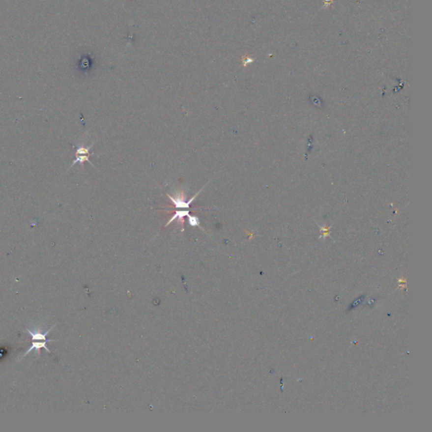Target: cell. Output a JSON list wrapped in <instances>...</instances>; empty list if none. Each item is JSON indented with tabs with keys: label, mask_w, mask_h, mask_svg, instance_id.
<instances>
[{
	"label": "cell",
	"mask_w": 432,
	"mask_h": 432,
	"mask_svg": "<svg viewBox=\"0 0 432 432\" xmlns=\"http://www.w3.org/2000/svg\"><path fill=\"white\" fill-rule=\"evenodd\" d=\"M204 186L200 189V192H198L197 194L194 195V197L190 199L188 201H186V195H185L184 191H180L175 196H171L170 194H167V197L170 199L171 201L173 202L174 206L176 209H188L190 208L191 203L194 202V200L198 197V195L203 191Z\"/></svg>",
	"instance_id": "2"
},
{
	"label": "cell",
	"mask_w": 432,
	"mask_h": 432,
	"mask_svg": "<svg viewBox=\"0 0 432 432\" xmlns=\"http://www.w3.org/2000/svg\"><path fill=\"white\" fill-rule=\"evenodd\" d=\"M94 144L95 143H93L92 144L89 145V147H78L77 149H76V152H75V161H73V163H72L71 166H70V168L74 167V166H75V164H77V163L83 165L86 161H88L89 164H91V166L94 167L92 162L89 161V157H90L91 155H95L94 153L90 152V149H91L93 145H94Z\"/></svg>",
	"instance_id": "3"
},
{
	"label": "cell",
	"mask_w": 432,
	"mask_h": 432,
	"mask_svg": "<svg viewBox=\"0 0 432 432\" xmlns=\"http://www.w3.org/2000/svg\"><path fill=\"white\" fill-rule=\"evenodd\" d=\"M54 327H55V325L49 328L47 332H45L44 334H42V332L30 330L29 328H27V330L25 331V332H27V333H28V334H30V336H31L32 343H31V346H30V349H28V351L25 353L24 355L22 356V358L27 356L28 354H30V352L33 351V350L37 352V355H39V354H40V349H44L45 350L48 352V353H51L50 349H48V343H49V342H54V341H58V340H48V335L51 333L52 329H53Z\"/></svg>",
	"instance_id": "1"
},
{
	"label": "cell",
	"mask_w": 432,
	"mask_h": 432,
	"mask_svg": "<svg viewBox=\"0 0 432 432\" xmlns=\"http://www.w3.org/2000/svg\"><path fill=\"white\" fill-rule=\"evenodd\" d=\"M188 222L192 227H199L200 225V219L194 215H188Z\"/></svg>",
	"instance_id": "4"
}]
</instances>
